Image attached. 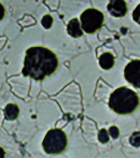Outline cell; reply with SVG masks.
I'll return each mask as SVG.
<instances>
[{"label":"cell","instance_id":"obj_1","mask_svg":"<svg viewBox=\"0 0 140 158\" xmlns=\"http://www.w3.org/2000/svg\"><path fill=\"white\" fill-rule=\"evenodd\" d=\"M57 55L45 47H31L26 52L23 74L36 81H42L50 77L59 67Z\"/></svg>","mask_w":140,"mask_h":158},{"label":"cell","instance_id":"obj_2","mask_svg":"<svg viewBox=\"0 0 140 158\" xmlns=\"http://www.w3.org/2000/svg\"><path fill=\"white\" fill-rule=\"evenodd\" d=\"M139 103L137 94L133 90L122 86L117 88L111 94L109 106L117 114L126 115L134 112Z\"/></svg>","mask_w":140,"mask_h":158},{"label":"cell","instance_id":"obj_3","mask_svg":"<svg viewBox=\"0 0 140 158\" xmlns=\"http://www.w3.org/2000/svg\"><path fill=\"white\" fill-rule=\"evenodd\" d=\"M67 143V137L65 132L61 129L55 128L48 131L42 144L47 154H58L65 150Z\"/></svg>","mask_w":140,"mask_h":158},{"label":"cell","instance_id":"obj_4","mask_svg":"<svg viewBox=\"0 0 140 158\" xmlns=\"http://www.w3.org/2000/svg\"><path fill=\"white\" fill-rule=\"evenodd\" d=\"M80 20L83 31L88 34L92 35L102 28L105 16L101 10L95 8H89L81 14Z\"/></svg>","mask_w":140,"mask_h":158},{"label":"cell","instance_id":"obj_5","mask_svg":"<svg viewBox=\"0 0 140 158\" xmlns=\"http://www.w3.org/2000/svg\"><path fill=\"white\" fill-rule=\"evenodd\" d=\"M124 75L128 82L140 89V60H133L129 63L124 69Z\"/></svg>","mask_w":140,"mask_h":158},{"label":"cell","instance_id":"obj_6","mask_svg":"<svg viewBox=\"0 0 140 158\" xmlns=\"http://www.w3.org/2000/svg\"><path fill=\"white\" fill-rule=\"evenodd\" d=\"M107 9L112 16L122 18L125 16L128 12L127 4L125 1H110L107 6Z\"/></svg>","mask_w":140,"mask_h":158},{"label":"cell","instance_id":"obj_7","mask_svg":"<svg viewBox=\"0 0 140 158\" xmlns=\"http://www.w3.org/2000/svg\"><path fill=\"white\" fill-rule=\"evenodd\" d=\"M67 31L68 35L73 38H78L83 35V32L81 29L80 23L78 18H73L69 22Z\"/></svg>","mask_w":140,"mask_h":158},{"label":"cell","instance_id":"obj_8","mask_svg":"<svg viewBox=\"0 0 140 158\" xmlns=\"http://www.w3.org/2000/svg\"><path fill=\"white\" fill-rule=\"evenodd\" d=\"M99 64L101 68L105 70H108L114 67L115 61L113 54L109 52H106L100 56Z\"/></svg>","mask_w":140,"mask_h":158},{"label":"cell","instance_id":"obj_9","mask_svg":"<svg viewBox=\"0 0 140 158\" xmlns=\"http://www.w3.org/2000/svg\"><path fill=\"white\" fill-rule=\"evenodd\" d=\"M20 109L16 104L9 103L4 109L5 118L9 121L15 120L19 117Z\"/></svg>","mask_w":140,"mask_h":158},{"label":"cell","instance_id":"obj_10","mask_svg":"<svg viewBox=\"0 0 140 158\" xmlns=\"http://www.w3.org/2000/svg\"><path fill=\"white\" fill-rule=\"evenodd\" d=\"M54 22L52 17L49 14L44 15L41 20V23L45 29H49L51 28Z\"/></svg>","mask_w":140,"mask_h":158},{"label":"cell","instance_id":"obj_11","mask_svg":"<svg viewBox=\"0 0 140 158\" xmlns=\"http://www.w3.org/2000/svg\"><path fill=\"white\" fill-rule=\"evenodd\" d=\"M130 142L133 146L138 148L140 147V131L134 132L130 137Z\"/></svg>","mask_w":140,"mask_h":158},{"label":"cell","instance_id":"obj_12","mask_svg":"<svg viewBox=\"0 0 140 158\" xmlns=\"http://www.w3.org/2000/svg\"><path fill=\"white\" fill-rule=\"evenodd\" d=\"M132 16L134 21L140 25V3L134 10Z\"/></svg>","mask_w":140,"mask_h":158},{"label":"cell","instance_id":"obj_13","mask_svg":"<svg viewBox=\"0 0 140 158\" xmlns=\"http://www.w3.org/2000/svg\"><path fill=\"white\" fill-rule=\"evenodd\" d=\"M109 132L111 136L114 139L117 138L119 135V130L118 128L113 126L109 129Z\"/></svg>","mask_w":140,"mask_h":158},{"label":"cell","instance_id":"obj_14","mask_svg":"<svg viewBox=\"0 0 140 158\" xmlns=\"http://www.w3.org/2000/svg\"><path fill=\"white\" fill-rule=\"evenodd\" d=\"M109 139V138L107 131H106L105 130H102V131L101 134V142H102L103 143H106V142H108Z\"/></svg>","mask_w":140,"mask_h":158},{"label":"cell","instance_id":"obj_15","mask_svg":"<svg viewBox=\"0 0 140 158\" xmlns=\"http://www.w3.org/2000/svg\"><path fill=\"white\" fill-rule=\"evenodd\" d=\"M6 10L3 4L0 3V21L3 20L5 15Z\"/></svg>","mask_w":140,"mask_h":158},{"label":"cell","instance_id":"obj_16","mask_svg":"<svg viewBox=\"0 0 140 158\" xmlns=\"http://www.w3.org/2000/svg\"><path fill=\"white\" fill-rule=\"evenodd\" d=\"M6 152L2 147L0 146V158L5 157Z\"/></svg>","mask_w":140,"mask_h":158}]
</instances>
